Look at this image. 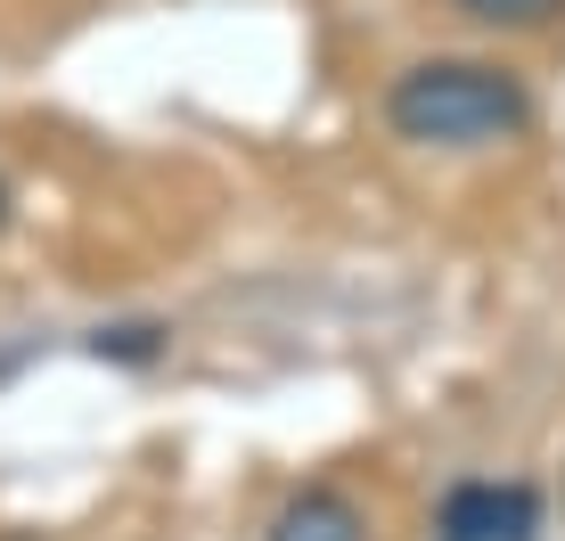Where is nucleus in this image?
Segmentation results:
<instances>
[{
	"instance_id": "obj_1",
	"label": "nucleus",
	"mask_w": 565,
	"mask_h": 541,
	"mask_svg": "<svg viewBox=\"0 0 565 541\" xmlns=\"http://www.w3.org/2000/svg\"><path fill=\"white\" fill-rule=\"evenodd\" d=\"M385 124L411 148H500L533 131V91L492 57H418L385 91Z\"/></svg>"
},
{
	"instance_id": "obj_2",
	"label": "nucleus",
	"mask_w": 565,
	"mask_h": 541,
	"mask_svg": "<svg viewBox=\"0 0 565 541\" xmlns=\"http://www.w3.org/2000/svg\"><path fill=\"white\" fill-rule=\"evenodd\" d=\"M541 492L524 476H467L443 492L435 541H541Z\"/></svg>"
},
{
	"instance_id": "obj_3",
	"label": "nucleus",
	"mask_w": 565,
	"mask_h": 541,
	"mask_svg": "<svg viewBox=\"0 0 565 541\" xmlns=\"http://www.w3.org/2000/svg\"><path fill=\"white\" fill-rule=\"evenodd\" d=\"M263 541H369V509L344 485H303L279 500Z\"/></svg>"
},
{
	"instance_id": "obj_4",
	"label": "nucleus",
	"mask_w": 565,
	"mask_h": 541,
	"mask_svg": "<svg viewBox=\"0 0 565 541\" xmlns=\"http://www.w3.org/2000/svg\"><path fill=\"white\" fill-rule=\"evenodd\" d=\"M172 328L164 320H107L90 328V361H115V370H148V361H164Z\"/></svg>"
},
{
	"instance_id": "obj_5",
	"label": "nucleus",
	"mask_w": 565,
	"mask_h": 541,
	"mask_svg": "<svg viewBox=\"0 0 565 541\" xmlns=\"http://www.w3.org/2000/svg\"><path fill=\"white\" fill-rule=\"evenodd\" d=\"M451 9L476 17V25H509V33H524V25H550L565 0H451Z\"/></svg>"
},
{
	"instance_id": "obj_6",
	"label": "nucleus",
	"mask_w": 565,
	"mask_h": 541,
	"mask_svg": "<svg viewBox=\"0 0 565 541\" xmlns=\"http://www.w3.org/2000/svg\"><path fill=\"white\" fill-rule=\"evenodd\" d=\"M0 230H9V181H0Z\"/></svg>"
}]
</instances>
